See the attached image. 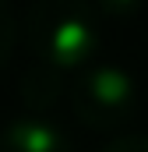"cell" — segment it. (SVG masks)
<instances>
[{
  "label": "cell",
  "instance_id": "1",
  "mask_svg": "<svg viewBox=\"0 0 148 152\" xmlns=\"http://www.w3.org/2000/svg\"><path fill=\"white\" fill-rule=\"evenodd\" d=\"M25 36L39 64L60 75L81 71L99 50V11L88 0H36Z\"/></svg>",
  "mask_w": 148,
  "mask_h": 152
},
{
  "label": "cell",
  "instance_id": "2",
  "mask_svg": "<svg viewBox=\"0 0 148 152\" xmlns=\"http://www.w3.org/2000/svg\"><path fill=\"white\" fill-rule=\"evenodd\" d=\"M74 117L92 131H116L138 110L134 78L116 64H88L74 75L71 85Z\"/></svg>",
  "mask_w": 148,
  "mask_h": 152
},
{
  "label": "cell",
  "instance_id": "3",
  "mask_svg": "<svg viewBox=\"0 0 148 152\" xmlns=\"http://www.w3.org/2000/svg\"><path fill=\"white\" fill-rule=\"evenodd\" d=\"M0 152H74V145L57 124L25 117V120H11L0 131Z\"/></svg>",
  "mask_w": 148,
  "mask_h": 152
},
{
  "label": "cell",
  "instance_id": "4",
  "mask_svg": "<svg viewBox=\"0 0 148 152\" xmlns=\"http://www.w3.org/2000/svg\"><path fill=\"white\" fill-rule=\"evenodd\" d=\"M18 92H21V99H25L28 110H49V106H57L60 96H64V75L36 60V64L21 75Z\"/></svg>",
  "mask_w": 148,
  "mask_h": 152
},
{
  "label": "cell",
  "instance_id": "5",
  "mask_svg": "<svg viewBox=\"0 0 148 152\" xmlns=\"http://www.w3.org/2000/svg\"><path fill=\"white\" fill-rule=\"evenodd\" d=\"M14 36H18V21H14V11H11V4H7V0H0V71H4V64L11 60Z\"/></svg>",
  "mask_w": 148,
  "mask_h": 152
},
{
  "label": "cell",
  "instance_id": "6",
  "mask_svg": "<svg viewBox=\"0 0 148 152\" xmlns=\"http://www.w3.org/2000/svg\"><path fill=\"white\" fill-rule=\"evenodd\" d=\"M141 4H145V0H95L92 7L99 11V18H113V21H123V18H134Z\"/></svg>",
  "mask_w": 148,
  "mask_h": 152
},
{
  "label": "cell",
  "instance_id": "7",
  "mask_svg": "<svg viewBox=\"0 0 148 152\" xmlns=\"http://www.w3.org/2000/svg\"><path fill=\"white\" fill-rule=\"evenodd\" d=\"M102 152H148V134H120Z\"/></svg>",
  "mask_w": 148,
  "mask_h": 152
}]
</instances>
